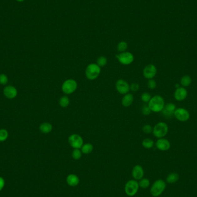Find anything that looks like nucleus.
Segmentation results:
<instances>
[{"mask_svg": "<svg viewBox=\"0 0 197 197\" xmlns=\"http://www.w3.org/2000/svg\"><path fill=\"white\" fill-rule=\"evenodd\" d=\"M66 182L70 186H77L80 183V179L75 174H70L66 178Z\"/></svg>", "mask_w": 197, "mask_h": 197, "instance_id": "17", "label": "nucleus"}, {"mask_svg": "<svg viewBox=\"0 0 197 197\" xmlns=\"http://www.w3.org/2000/svg\"><path fill=\"white\" fill-rule=\"evenodd\" d=\"M192 82V79L189 75H184L180 80V84L184 87L189 86Z\"/></svg>", "mask_w": 197, "mask_h": 197, "instance_id": "21", "label": "nucleus"}, {"mask_svg": "<svg viewBox=\"0 0 197 197\" xmlns=\"http://www.w3.org/2000/svg\"><path fill=\"white\" fill-rule=\"evenodd\" d=\"M117 49H118V50L121 53L125 52L126 50V49H127V43L125 41L120 42L118 44Z\"/></svg>", "mask_w": 197, "mask_h": 197, "instance_id": "28", "label": "nucleus"}, {"mask_svg": "<svg viewBox=\"0 0 197 197\" xmlns=\"http://www.w3.org/2000/svg\"><path fill=\"white\" fill-rule=\"evenodd\" d=\"M143 133H146V134H150L153 132V129L152 127L150 125H145L143 127Z\"/></svg>", "mask_w": 197, "mask_h": 197, "instance_id": "32", "label": "nucleus"}, {"mask_svg": "<svg viewBox=\"0 0 197 197\" xmlns=\"http://www.w3.org/2000/svg\"><path fill=\"white\" fill-rule=\"evenodd\" d=\"M152 111H151L150 108L149 107L148 105H144L142 108V113L144 115H149L151 114Z\"/></svg>", "mask_w": 197, "mask_h": 197, "instance_id": "33", "label": "nucleus"}, {"mask_svg": "<svg viewBox=\"0 0 197 197\" xmlns=\"http://www.w3.org/2000/svg\"><path fill=\"white\" fill-rule=\"evenodd\" d=\"M8 82V78L7 75L4 74L0 75V84L1 85H6Z\"/></svg>", "mask_w": 197, "mask_h": 197, "instance_id": "34", "label": "nucleus"}, {"mask_svg": "<svg viewBox=\"0 0 197 197\" xmlns=\"http://www.w3.org/2000/svg\"><path fill=\"white\" fill-rule=\"evenodd\" d=\"M139 186L142 189H147L150 185V181L147 178H142L140 179V182H138Z\"/></svg>", "mask_w": 197, "mask_h": 197, "instance_id": "25", "label": "nucleus"}, {"mask_svg": "<svg viewBox=\"0 0 197 197\" xmlns=\"http://www.w3.org/2000/svg\"><path fill=\"white\" fill-rule=\"evenodd\" d=\"M107 64V59L104 56H101L97 60L96 64L100 67H104Z\"/></svg>", "mask_w": 197, "mask_h": 197, "instance_id": "26", "label": "nucleus"}, {"mask_svg": "<svg viewBox=\"0 0 197 197\" xmlns=\"http://www.w3.org/2000/svg\"><path fill=\"white\" fill-rule=\"evenodd\" d=\"M157 74V68L153 64L148 65L143 70V75L146 79H152Z\"/></svg>", "mask_w": 197, "mask_h": 197, "instance_id": "11", "label": "nucleus"}, {"mask_svg": "<svg viewBox=\"0 0 197 197\" xmlns=\"http://www.w3.org/2000/svg\"><path fill=\"white\" fill-rule=\"evenodd\" d=\"M156 86H157V83L155 80H154L153 79L149 80L148 82V86L149 88H150L151 90H154L156 88Z\"/></svg>", "mask_w": 197, "mask_h": 197, "instance_id": "31", "label": "nucleus"}, {"mask_svg": "<svg viewBox=\"0 0 197 197\" xmlns=\"http://www.w3.org/2000/svg\"><path fill=\"white\" fill-rule=\"evenodd\" d=\"M165 103L164 99L159 95H156L152 97L149 101L148 106L151 111L154 112H160L164 107Z\"/></svg>", "mask_w": 197, "mask_h": 197, "instance_id": "1", "label": "nucleus"}, {"mask_svg": "<svg viewBox=\"0 0 197 197\" xmlns=\"http://www.w3.org/2000/svg\"><path fill=\"white\" fill-rule=\"evenodd\" d=\"M69 143L74 149H80L84 144L82 137L77 134L70 136L68 138Z\"/></svg>", "mask_w": 197, "mask_h": 197, "instance_id": "8", "label": "nucleus"}, {"mask_svg": "<svg viewBox=\"0 0 197 197\" xmlns=\"http://www.w3.org/2000/svg\"><path fill=\"white\" fill-rule=\"evenodd\" d=\"M39 129L42 133L47 134L52 131L53 126L49 122H44L40 125Z\"/></svg>", "mask_w": 197, "mask_h": 197, "instance_id": "19", "label": "nucleus"}, {"mask_svg": "<svg viewBox=\"0 0 197 197\" xmlns=\"http://www.w3.org/2000/svg\"><path fill=\"white\" fill-rule=\"evenodd\" d=\"M151 98L152 97L150 93H148V92H144L141 95V100L144 103H149Z\"/></svg>", "mask_w": 197, "mask_h": 197, "instance_id": "30", "label": "nucleus"}, {"mask_svg": "<svg viewBox=\"0 0 197 197\" xmlns=\"http://www.w3.org/2000/svg\"><path fill=\"white\" fill-rule=\"evenodd\" d=\"M156 146L158 149L161 151H167L169 149L171 144L168 140L165 138H159L156 143Z\"/></svg>", "mask_w": 197, "mask_h": 197, "instance_id": "12", "label": "nucleus"}, {"mask_svg": "<svg viewBox=\"0 0 197 197\" xmlns=\"http://www.w3.org/2000/svg\"><path fill=\"white\" fill-rule=\"evenodd\" d=\"M176 109V106L174 103H167L164 106V107L162 110V113L165 117L171 118L174 114Z\"/></svg>", "mask_w": 197, "mask_h": 197, "instance_id": "13", "label": "nucleus"}, {"mask_svg": "<svg viewBox=\"0 0 197 197\" xmlns=\"http://www.w3.org/2000/svg\"><path fill=\"white\" fill-rule=\"evenodd\" d=\"M174 116L179 121L186 122L190 118V113L183 108H179L176 109L174 112Z\"/></svg>", "mask_w": 197, "mask_h": 197, "instance_id": "9", "label": "nucleus"}, {"mask_svg": "<svg viewBox=\"0 0 197 197\" xmlns=\"http://www.w3.org/2000/svg\"><path fill=\"white\" fill-rule=\"evenodd\" d=\"M72 156L75 160H79L82 156L81 151H80V149H75L72 152Z\"/></svg>", "mask_w": 197, "mask_h": 197, "instance_id": "27", "label": "nucleus"}, {"mask_svg": "<svg viewBox=\"0 0 197 197\" xmlns=\"http://www.w3.org/2000/svg\"><path fill=\"white\" fill-rule=\"evenodd\" d=\"M101 67L96 64L88 65L86 69V75L87 79L90 80H93L97 79L100 75Z\"/></svg>", "mask_w": 197, "mask_h": 197, "instance_id": "2", "label": "nucleus"}, {"mask_svg": "<svg viewBox=\"0 0 197 197\" xmlns=\"http://www.w3.org/2000/svg\"><path fill=\"white\" fill-rule=\"evenodd\" d=\"M140 89V86L138 83H133L131 84L130 86V90L132 91L133 92H137Z\"/></svg>", "mask_w": 197, "mask_h": 197, "instance_id": "35", "label": "nucleus"}, {"mask_svg": "<svg viewBox=\"0 0 197 197\" xmlns=\"http://www.w3.org/2000/svg\"><path fill=\"white\" fill-rule=\"evenodd\" d=\"M77 88V83L73 79H68L65 81L62 85V90L64 93L70 95L75 92Z\"/></svg>", "mask_w": 197, "mask_h": 197, "instance_id": "6", "label": "nucleus"}, {"mask_svg": "<svg viewBox=\"0 0 197 197\" xmlns=\"http://www.w3.org/2000/svg\"><path fill=\"white\" fill-rule=\"evenodd\" d=\"M139 187L138 183L136 180H129L125 186V193L129 197H133L137 193Z\"/></svg>", "mask_w": 197, "mask_h": 197, "instance_id": "5", "label": "nucleus"}, {"mask_svg": "<svg viewBox=\"0 0 197 197\" xmlns=\"http://www.w3.org/2000/svg\"><path fill=\"white\" fill-rule=\"evenodd\" d=\"M187 96V91L184 87L176 88L174 93V97L177 101H183Z\"/></svg>", "mask_w": 197, "mask_h": 197, "instance_id": "14", "label": "nucleus"}, {"mask_svg": "<svg viewBox=\"0 0 197 197\" xmlns=\"http://www.w3.org/2000/svg\"><path fill=\"white\" fill-rule=\"evenodd\" d=\"M166 187L165 182L161 179L155 181L151 187V193L152 196L158 197L163 193Z\"/></svg>", "mask_w": 197, "mask_h": 197, "instance_id": "4", "label": "nucleus"}, {"mask_svg": "<svg viewBox=\"0 0 197 197\" xmlns=\"http://www.w3.org/2000/svg\"><path fill=\"white\" fill-rule=\"evenodd\" d=\"M59 103L61 107H67L70 104V100L68 97L66 96H63L60 98Z\"/></svg>", "mask_w": 197, "mask_h": 197, "instance_id": "23", "label": "nucleus"}, {"mask_svg": "<svg viewBox=\"0 0 197 197\" xmlns=\"http://www.w3.org/2000/svg\"><path fill=\"white\" fill-rule=\"evenodd\" d=\"M8 137V132L5 129L0 130V142H3L7 140Z\"/></svg>", "mask_w": 197, "mask_h": 197, "instance_id": "29", "label": "nucleus"}, {"mask_svg": "<svg viewBox=\"0 0 197 197\" xmlns=\"http://www.w3.org/2000/svg\"><path fill=\"white\" fill-rule=\"evenodd\" d=\"M142 145L145 148L150 149L153 147L154 142L153 140H151L150 138H145L143 141Z\"/></svg>", "mask_w": 197, "mask_h": 197, "instance_id": "24", "label": "nucleus"}, {"mask_svg": "<svg viewBox=\"0 0 197 197\" xmlns=\"http://www.w3.org/2000/svg\"><path fill=\"white\" fill-rule=\"evenodd\" d=\"M179 179V175L176 173H171L169 174L167 178V182L168 183H175Z\"/></svg>", "mask_w": 197, "mask_h": 197, "instance_id": "22", "label": "nucleus"}, {"mask_svg": "<svg viewBox=\"0 0 197 197\" xmlns=\"http://www.w3.org/2000/svg\"><path fill=\"white\" fill-rule=\"evenodd\" d=\"M81 148V152L84 154H90L93 149V145L90 143H86L83 144Z\"/></svg>", "mask_w": 197, "mask_h": 197, "instance_id": "20", "label": "nucleus"}, {"mask_svg": "<svg viewBox=\"0 0 197 197\" xmlns=\"http://www.w3.org/2000/svg\"><path fill=\"white\" fill-rule=\"evenodd\" d=\"M4 94L8 99H12L18 95V91L14 86H7L4 89Z\"/></svg>", "mask_w": 197, "mask_h": 197, "instance_id": "15", "label": "nucleus"}, {"mask_svg": "<svg viewBox=\"0 0 197 197\" xmlns=\"http://www.w3.org/2000/svg\"><path fill=\"white\" fill-rule=\"evenodd\" d=\"M143 169L140 165H137L134 167L132 170V175L133 178L136 180H140L143 178Z\"/></svg>", "mask_w": 197, "mask_h": 197, "instance_id": "16", "label": "nucleus"}, {"mask_svg": "<svg viewBox=\"0 0 197 197\" xmlns=\"http://www.w3.org/2000/svg\"><path fill=\"white\" fill-rule=\"evenodd\" d=\"M17 1H18L19 3H22V2H23V1H24L25 0H16Z\"/></svg>", "mask_w": 197, "mask_h": 197, "instance_id": "37", "label": "nucleus"}, {"mask_svg": "<svg viewBox=\"0 0 197 197\" xmlns=\"http://www.w3.org/2000/svg\"><path fill=\"white\" fill-rule=\"evenodd\" d=\"M116 58L122 65H128L131 64L134 61V55L129 51H125L116 55Z\"/></svg>", "mask_w": 197, "mask_h": 197, "instance_id": "7", "label": "nucleus"}, {"mask_svg": "<svg viewBox=\"0 0 197 197\" xmlns=\"http://www.w3.org/2000/svg\"><path fill=\"white\" fill-rule=\"evenodd\" d=\"M134 97L131 93H127L122 98V104L124 107H129L133 103Z\"/></svg>", "mask_w": 197, "mask_h": 197, "instance_id": "18", "label": "nucleus"}, {"mask_svg": "<svg viewBox=\"0 0 197 197\" xmlns=\"http://www.w3.org/2000/svg\"><path fill=\"white\" fill-rule=\"evenodd\" d=\"M168 132V126L165 122H158L153 129V133L154 136L158 138L164 137L167 134Z\"/></svg>", "mask_w": 197, "mask_h": 197, "instance_id": "3", "label": "nucleus"}, {"mask_svg": "<svg viewBox=\"0 0 197 197\" xmlns=\"http://www.w3.org/2000/svg\"><path fill=\"white\" fill-rule=\"evenodd\" d=\"M115 87L119 93L122 95L127 94L130 91V86L129 84L127 82H126L125 80L122 79L118 80L117 81Z\"/></svg>", "mask_w": 197, "mask_h": 197, "instance_id": "10", "label": "nucleus"}, {"mask_svg": "<svg viewBox=\"0 0 197 197\" xmlns=\"http://www.w3.org/2000/svg\"><path fill=\"white\" fill-rule=\"evenodd\" d=\"M5 180L4 178L1 176H0V191L3 190L4 189V186H5Z\"/></svg>", "mask_w": 197, "mask_h": 197, "instance_id": "36", "label": "nucleus"}]
</instances>
